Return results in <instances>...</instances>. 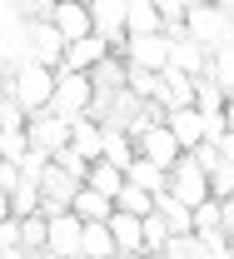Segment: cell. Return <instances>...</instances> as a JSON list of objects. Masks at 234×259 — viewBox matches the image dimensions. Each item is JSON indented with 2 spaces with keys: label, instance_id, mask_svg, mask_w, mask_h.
<instances>
[{
  "label": "cell",
  "instance_id": "cell-21",
  "mask_svg": "<svg viewBox=\"0 0 234 259\" xmlns=\"http://www.w3.org/2000/svg\"><path fill=\"white\" fill-rule=\"evenodd\" d=\"M155 214L165 220L169 239H174V234H190V209H184L179 199H169V194H155Z\"/></svg>",
  "mask_w": 234,
  "mask_h": 259
},
{
  "label": "cell",
  "instance_id": "cell-7",
  "mask_svg": "<svg viewBox=\"0 0 234 259\" xmlns=\"http://www.w3.org/2000/svg\"><path fill=\"white\" fill-rule=\"evenodd\" d=\"M120 60L130 65V70H150V75H160V70L169 65V45L160 40V35H139V40H125Z\"/></svg>",
  "mask_w": 234,
  "mask_h": 259
},
{
  "label": "cell",
  "instance_id": "cell-15",
  "mask_svg": "<svg viewBox=\"0 0 234 259\" xmlns=\"http://www.w3.org/2000/svg\"><path fill=\"white\" fill-rule=\"evenodd\" d=\"M200 80H209L219 95L229 100V90H234V45L229 50H209V60H204V75Z\"/></svg>",
  "mask_w": 234,
  "mask_h": 259
},
{
  "label": "cell",
  "instance_id": "cell-16",
  "mask_svg": "<svg viewBox=\"0 0 234 259\" xmlns=\"http://www.w3.org/2000/svg\"><path fill=\"white\" fill-rule=\"evenodd\" d=\"M204 60H209V50H200L195 40L169 45V70H179V75H190V80H200V75H204Z\"/></svg>",
  "mask_w": 234,
  "mask_h": 259
},
{
  "label": "cell",
  "instance_id": "cell-23",
  "mask_svg": "<svg viewBox=\"0 0 234 259\" xmlns=\"http://www.w3.org/2000/svg\"><path fill=\"white\" fill-rule=\"evenodd\" d=\"M5 199H10V220H30V214H40V190H35L30 180H20Z\"/></svg>",
  "mask_w": 234,
  "mask_h": 259
},
{
  "label": "cell",
  "instance_id": "cell-27",
  "mask_svg": "<svg viewBox=\"0 0 234 259\" xmlns=\"http://www.w3.org/2000/svg\"><path fill=\"white\" fill-rule=\"evenodd\" d=\"M25 125H30V115L10 95H0V135H25Z\"/></svg>",
  "mask_w": 234,
  "mask_h": 259
},
{
  "label": "cell",
  "instance_id": "cell-10",
  "mask_svg": "<svg viewBox=\"0 0 234 259\" xmlns=\"http://www.w3.org/2000/svg\"><path fill=\"white\" fill-rule=\"evenodd\" d=\"M105 55H110V50H105L100 35H85V40L65 45V55H60V65H55V70H65V75H90V70H95Z\"/></svg>",
  "mask_w": 234,
  "mask_h": 259
},
{
  "label": "cell",
  "instance_id": "cell-1",
  "mask_svg": "<svg viewBox=\"0 0 234 259\" xmlns=\"http://www.w3.org/2000/svg\"><path fill=\"white\" fill-rule=\"evenodd\" d=\"M5 95L15 100L25 115L50 110V95H55V70H40V65H20V70H10V85H5Z\"/></svg>",
  "mask_w": 234,
  "mask_h": 259
},
{
  "label": "cell",
  "instance_id": "cell-5",
  "mask_svg": "<svg viewBox=\"0 0 234 259\" xmlns=\"http://www.w3.org/2000/svg\"><path fill=\"white\" fill-rule=\"evenodd\" d=\"M134 160H145V164H155V169L169 175L179 164V145L169 140L165 125H155V130H145V135H134Z\"/></svg>",
  "mask_w": 234,
  "mask_h": 259
},
{
  "label": "cell",
  "instance_id": "cell-24",
  "mask_svg": "<svg viewBox=\"0 0 234 259\" xmlns=\"http://www.w3.org/2000/svg\"><path fill=\"white\" fill-rule=\"evenodd\" d=\"M125 95H130V100H160V75L130 70V65H125Z\"/></svg>",
  "mask_w": 234,
  "mask_h": 259
},
{
  "label": "cell",
  "instance_id": "cell-3",
  "mask_svg": "<svg viewBox=\"0 0 234 259\" xmlns=\"http://www.w3.org/2000/svg\"><path fill=\"white\" fill-rule=\"evenodd\" d=\"M90 100H95V90H90V80L85 75H65V70H55V95H50V115H60V120H85L90 115Z\"/></svg>",
  "mask_w": 234,
  "mask_h": 259
},
{
  "label": "cell",
  "instance_id": "cell-22",
  "mask_svg": "<svg viewBox=\"0 0 234 259\" xmlns=\"http://www.w3.org/2000/svg\"><path fill=\"white\" fill-rule=\"evenodd\" d=\"M125 180H130L134 190H145V194H165V185H169L165 169H155V164H145V160H134L130 169H125Z\"/></svg>",
  "mask_w": 234,
  "mask_h": 259
},
{
  "label": "cell",
  "instance_id": "cell-19",
  "mask_svg": "<svg viewBox=\"0 0 234 259\" xmlns=\"http://www.w3.org/2000/svg\"><path fill=\"white\" fill-rule=\"evenodd\" d=\"M85 190H95V194H105V199H115L120 194V185H125V175L115 169V164H105V160H95L90 169H85V180H80Z\"/></svg>",
  "mask_w": 234,
  "mask_h": 259
},
{
  "label": "cell",
  "instance_id": "cell-31",
  "mask_svg": "<svg viewBox=\"0 0 234 259\" xmlns=\"http://www.w3.org/2000/svg\"><path fill=\"white\" fill-rule=\"evenodd\" d=\"M145 259H165V254H145Z\"/></svg>",
  "mask_w": 234,
  "mask_h": 259
},
{
  "label": "cell",
  "instance_id": "cell-28",
  "mask_svg": "<svg viewBox=\"0 0 234 259\" xmlns=\"http://www.w3.org/2000/svg\"><path fill=\"white\" fill-rule=\"evenodd\" d=\"M5 85H10V70H5V65H0V95H5Z\"/></svg>",
  "mask_w": 234,
  "mask_h": 259
},
{
  "label": "cell",
  "instance_id": "cell-13",
  "mask_svg": "<svg viewBox=\"0 0 234 259\" xmlns=\"http://www.w3.org/2000/svg\"><path fill=\"white\" fill-rule=\"evenodd\" d=\"M70 214H75L80 225H105V220L115 214V204H110L105 194H95V190H85V185H80L75 199H70Z\"/></svg>",
  "mask_w": 234,
  "mask_h": 259
},
{
  "label": "cell",
  "instance_id": "cell-2",
  "mask_svg": "<svg viewBox=\"0 0 234 259\" xmlns=\"http://www.w3.org/2000/svg\"><path fill=\"white\" fill-rule=\"evenodd\" d=\"M25 45H30V25L20 20V0H0V65L5 70H20L25 60Z\"/></svg>",
  "mask_w": 234,
  "mask_h": 259
},
{
  "label": "cell",
  "instance_id": "cell-9",
  "mask_svg": "<svg viewBox=\"0 0 234 259\" xmlns=\"http://www.w3.org/2000/svg\"><path fill=\"white\" fill-rule=\"evenodd\" d=\"M50 30L60 35L65 45L85 40V35H95V30H90V15H85L80 0H55V10H50Z\"/></svg>",
  "mask_w": 234,
  "mask_h": 259
},
{
  "label": "cell",
  "instance_id": "cell-11",
  "mask_svg": "<svg viewBox=\"0 0 234 259\" xmlns=\"http://www.w3.org/2000/svg\"><path fill=\"white\" fill-rule=\"evenodd\" d=\"M165 130H169V140L179 145V155H190L195 145H204V120L195 115V110H169Z\"/></svg>",
  "mask_w": 234,
  "mask_h": 259
},
{
  "label": "cell",
  "instance_id": "cell-20",
  "mask_svg": "<svg viewBox=\"0 0 234 259\" xmlns=\"http://www.w3.org/2000/svg\"><path fill=\"white\" fill-rule=\"evenodd\" d=\"M70 150H75L85 164H95V160H100V125L75 120V125H70Z\"/></svg>",
  "mask_w": 234,
  "mask_h": 259
},
{
  "label": "cell",
  "instance_id": "cell-29",
  "mask_svg": "<svg viewBox=\"0 0 234 259\" xmlns=\"http://www.w3.org/2000/svg\"><path fill=\"white\" fill-rule=\"evenodd\" d=\"M5 214H10V199H5V190H0V220H5Z\"/></svg>",
  "mask_w": 234,
  "mask_h": 259
},
{
  "label": "cell",
  "instance_id": "cell-17",
  "mask_svg": "<svg viewBox=\"0 0 234 259\" xmlns=\"http://www.w3.org/2000/svg\"><path fill=\"white\" fill-rule=\"evenodd\" d=\"M75 259H120L110 244V229L105 225H80V254Z\"/></svg>",
  "mask_w": 234,
  "mask_h": 259
},
{
  "label": "cell",
  "instance_id": "cell-30",
  "mask_svg": "<svg viewBox=\"0 0 234 259\" xmlns=\"http://www.w3.org/2000/svg\"><path fill=\"white\" fill-rule=\"evenodd\" d=\"M0 160H5V140H0Z\"/></svg>",
  "mask_w": 234,
  "mask_h": 259
},
{
  "label": "cell",
  "instance_id": "cell-14",
  "mask_svg": "<svg viewBox=\"0 0 234 259\" xmlns=\"http://www.w3.org/2000/svg\"><path fill=\"white\" fill-rule=\"evenodd\" d=\"M100 160L105 164H115L120 175L134 164V140L125 135V130H100Z\"/></svg>",
  "mask_w": 234,
  "mask_h": 259
},
{
  "label": "cell",
  "instance_id": "cell-18",
  "mask_svg": "<svg viewBox=\"0 0 234 259\" xmlns=\"http://www.w3.org/2000/svg\"><path fill=\"white\" fill-rule=\"evenodd\" d=\"M115 204V214H130V220H145V214H155V194H145V190H134L130 180L120 185V194L110 199Z\"/></svg>",
  "mask_w": 234,
  "mask_h": 259
},
{
  "label": "cell",
  "instance_id": "cell-4",
  "mask_svg": "<svg viewBox=\"0 0 234 259\" xmlns=\"http://www.w3.org/2000/svg\"><path fill=\"white\" fill-rule=\"evenodd\" d=\"M25 140H30L35 155H55V150H65L70 145V120H60V115H50V110H40V115H30V125H25Z\"/></svg>",
  "mask_w": 234,
  "mask_h": 259
},
{
  "label": "cell",
  "instance_id": "cell-6",
  "mask_svg": "<svg viewBox=\"0 0 234 259\" xmlns=\"http://www.w3.org/2000/svg\"><path fill=\"white\" fill-rule=\"evenodd\" d=\"M169 199H179L184 209H195V204H204L209 199V185H204V175L190 164V155H179V164L169 169V185H165Z\"/></svg>",
  "mask_w": 234,
  "mask_h": 259
},
{
  "label": "cell",
  "instance_id": "cell-32",
  "mask_svg": "<svg viewBox=\"0 0 234 259\" xmlns=\"http://www.w3.org/2000/svg\"><path fill=\"white\" fill-rule=\"evenodd\" d=\"M40 259H55V254H40Z\"/></svg>",
  "mask_w": 234,
  "mask_h": 259
},
{
  "label": "cell",
  "instance_id": "cell-12",
  "mask_svg": "<svg viewBox=\"0 0 234 259\" xmlns=\"http://www.w3.org/2000/svg\"><path fill=\"white\" fill-rule=\"evenodd\" d=\"M139 35H160L155 0H125V40H139Z\"/></svg>",
  "mask_w": 234,
  "mask_h": 259
},
{
  "label": "cell",
  "instance_id": "cell-26",
  "mask_svg": "<svg viewBox=\"0 0 234 259\" xmlns=\"http://www.w3.org/2000/svg\"><path fill=\"white\" fill-rule=\"evenodd\" d=\"M160 254H165V259H209V249H204L195 234H174V239H169Z\"/></svg>",
  "mask_w": 234,
  "mask_h": 259
},
{
  "label": "cell",
  "instance_id": "cell-25",
  "mask_svg": "<svg viewBox=\"0 0 234 259\" xmlns=\"http://www.w3.org/2000/svg\"><path fill=\"white\" fill-rule=\"evenodd\" d=\"M204 185H209V199H214V204H229V199H234V164L209 169V175H204Z\"/></svg>",
  "mask_w": 234,
  "mask_h": 259
},
{
  "label": "cell",
  "instance_id": "cell-8",
  "mask_svg": "<svg viewBox=\"0 0 234 259\" xmlns=\"http://www.w3.org/2000/svg\"><path fill=\"white\" fill-rule=\"evenodd\" d=\"M45 254H55V259H75L80 254V220H75L70 209L45 220Z\"/></svg>",
  "mask_w": 234,
  "mask_h": 259
}]
</instances>
